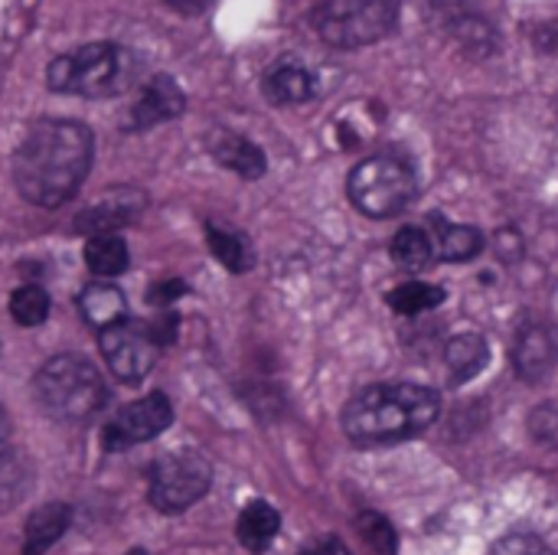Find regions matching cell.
I'll return each mask as SVG.
<instances>
[{"label": "cell", "mask_w": 558, "mask_h": 555, "mask_svg": "<svg viewBox=\"0 0 558 555\" xmlns=\"http://www.w3.org/2000/svg\"><path fill=\"white\" fill-rule=\"evenodd\" d=\"M92 131L69 118L36 121L13 154V183L23 200L56 209L69 203L92 167Z\"/></svg>", "instance_id": "obj_1"}, {"label": "cell", "mask_w": 558, "mask_h": 555, "mask_svg": "<svg viewBox=\"0 0 558 555\" xmlns=\"http://www.w3.org/2000/svg\"><path fill=\"white\" fill-rule=\"evenodd\" d=\"M441 399L428 386L386 383L363 389L343 409V432L360 448H383L409 442L438 422Z\"/></svg>", "instance_id": "obj_2"}, {"label": "cell", "mask_w": 558, "mask_h": 555, "mask_svg": "<svg viewBox=\"0 0 558 555\" xmlns=\"http://www.w3.org/2000/svg\"><path fill=\"white\" fill-rule=\"evenodd\" d=\"M33 393L39 409L59 422H85L98 415L108 402L101 373L75 353L46 360L33 379Z\"/></svg>", "instance_id": "obj_3"}, {"label": "cell", "mask_w": 558, "mask_h": 555, "mask_svg": "<svg viewBox=\"0 0 558 555\" xmlns=\"http://www.w3.org/2000/svg\"><path fill=\"white\" fill-rule=\"evenodd\" d=\"M134 56L114 43H85L75 52H65L49 62L46 85L62 95L108 98L131 85Z\"/></svg>", "instance_id": "obj_4"}, {"label": "cell", "mask_w": 558, "mask_h": 555, "mask_svg": "<svg viewBox=\"0 0 558 555\" xmlns=\"http://www.w3.org/2000/svg\"><path fill=\"white\" fill-rule=\"evenodd\" d=\"M350 200L369 219H392L415 200V170L392 154L366 157L350 173Z\"/></svg>", "instance_id": "obj_5"}, {"label": "cell", "mask_w": 558, "mask_h": 555, "mask_svg": "<svg viewBox=\"0 0 558 555\" xmlns=\"http://www.w3.org/2000/svg\"><path fill=\"white\" fill-rule=\"evenodd\" d=\"M396 0H317V33L340 49L369 46L396 26Z\"/></svg>", "instance_id": "obj_6"}, {"label": "cell", "mask_w": 558, "mask_h": 555, "mask_svg": "<svg viewBox=\"0 0 558 555\" xmlns=\"http://www.w3.org/2000/svg\"><path fill=\"white\" fill-rule=\"evenodd\" d=\"M213 484V464L199 451H177L163 455L150 468L147 497L160 514H183L193 507Z\"/></svg>", "instance_id": "obj_7"}, {"label": "cell", "mask_w": 558, "mask_h": 555, "mask_svg": "<svg viewBox=\"0 0 558 555\" xmlns=\"http://www.w3.org/2000/svg\"><path fill=\"white\" fill-rule=\"evenodd\" d=\"M101 357L114 379L121 383H141L154 370L157 360V343L144 324L121 321L108 330H101Z\"/></svg>", "instance_id": "obj_8"}, {"label": "cell", "mask_w": 558, "mask_h": 555, "mask_svg": "<svg viewBox=\"0 0 558 555\" xmlns=\"http://www.w3.org/2000/svg\"><path fill=\"white\" fill-rule=\"evenodd\" d=\"M173 422V409H170V399L154 393V396H144L131 406H124L101 432V445L105 451H124L131 445H141V442H150L157 435H163Z\"/></svg>", "instance_id": "obj_9"}, {"label": "cell", "mask_w": 558, "mask_h": 555, "mask_svg": "<svg viewBox=\"0 0 558 555\" xmlns=\"http://www.w3.org/2000/svg\"><path fill=\"white\" fill-rule=\"evenodd\" d=\"M556 337L543 327V324H530L517 334L513 343V366L517 376L526 383H539L549 376V370L556 366Z\"/></svg>", "instance_id": "obj_10"}, {"label": "cell", "mask_w": 558, "mask_h": 555, "mask_svg": "<svg viewBox=\"0 0 558 555\" xmlns=\"http://www.w3.org/2000/svg\"><path fill=\"white\" fill-rule=\"evenodd\" d=\"M183 105L186 101H183V92L177 88V82L167 75H157L141 88V95L131 108V128L144 131V128L163 124V121L177 118L183 111Z\"/></svg>", "instance_id": "obj_11"}, {"label": "cell", "mask_w": 558, "mask_h": 555, "mask_svg": "<svg viewBox=\"0 0 558 555\" xmlns=\"http://www.w3.org/2000/svg\"><path fill=\"white\" fill-rule=\"evenodd\" d=\"M144 206V196L134 193V190H118L105 200H98L95 206H88L78 219H75V229L85 232V236H105V232H114L121 226H128Z\"/></svg>", "instance_id": "obj_12"}, {"label": "cell", "mask_w": 558, "mask_h": 555, "mask_svg": "<svg viewBox=\"0 0 558 555\" xmlns=\"http://www.w3.org/2000/svg\"><path fill=\"white\" fill-rule=\"evenodd\" d=\"M262 88H265V98L275 105H301L314 98V75L301 62L281 59L265 72Z\"/></svg>", "instance_id": "obj_13"}, {"label": "cell", "mask_w": 558, "mask_h": 555, "mask_svg": "<svg viewBox=\"0 0 558 555\" xmlns=\"http://www.w3.org/2000/svg\"><path fill=\"white\" fill-rule=\"evenodd\" d=\"M72 523V507L69 504H43L29 514L26 530H23V555H43L52 550Z\"/></svg>", "instance_id": "obj_14"}, {"label": "cell", "mask_w": 558, "mask_h": 555, "mask_svg": "<svg viewBox=\"0 0 558 555\" xmlns=\"http://www.w3.org/2000/svg\"><path fill=\"white\" fill-rule=\"evenodd\" d=\"M209 150L216 154V160L222 164V167H229V170H235L239 177H245V180H255V177H262L265 173V150L258 147V144H252L248 137H242V134H229V131H222V134H216L213 137V144H209Z\"/></svg>", "instance_id": "obj_15"}, {"label": "cell", "mask_w": 558, "mask_h": 555, "mask_svg": "<svg viewBox=\"0 0 558 555\" xmlns=\"http://www.w3.org/2000/svg\"><path fill=\"white\" fill-rule=\"evenodd\" d=\"M278 530H281V517L265 500H252L239 514V523H235V536L248 553H265L271 546V540L278 536Z\"/></svg>", "instance_id": "obj_16"}, {"label": "cell", "mask_w": 558, "mask_h": 555, "mask_svg": "<svg viewBox=\"0 0 558 555\" xmlns=\"http://www.w3.org/2000/svg\"><path fill=\"white\" fill-rule=\"evenodd\" d=\"M124 307H128L124 294L114 285H105V281H95L78 294V311H82L85 324H92L98 330H108V327L121 324Z\"/></svg>", "instance_id": "obj_17"}, {"label": "cell", "mask_w": 558, "mask_h": 555, "mask_svg": "<svg viewBox=\"0 0 558 555\" xmlns=\"http://www.w3.org/2000/svg\"><path fill=\"white\" fill-rule=\"evenodd\" d=\"M487 340L477 337V334H461L448 343L445 350V363L451 370V379L454 383H468L474 379L484 366H487Z\"/></svg>", "instance_id": "obj_18"}, {"label": "cell", "mask_w": 558, "mask_h": 555, "mask_svg": "<svg viewBox=\"0 0 558 555\" xmlns=\"http://www.w3.org/2000/svg\"><path fill=\"white\" fill-rule=\"evenodd\" d=\"M435 239L422 226H405L392 239V262L409 272H422L435 262Z\"/></svg>", "instance_id": "obj_19"}, {"label": "cell", "mask_w": 558, "mask_h": 555, "mask_svg": "<svg viewBox=\"0 0 558 555\" xmlns=\"http://www.w3.org/2000/svg\"><path fill=\"white\" fill-rule=\"evenodd\" d=\"M85 265L101 275V278H114L128 268V245L121 236L105 232V236H88L85 242Z\"/></svg>", "instance_id": "obj_20"}, {"label": "cell", "mask_w": 558, "mask_h": 555, "mask_svg": "<svg viewBox=\"0 0 558 555\" xmlns=\"http://www.w3.org/2000/svg\"><path fill=\"white\" fill-rule=\"evenodd\" d=\"M435 239V252L448 262H471L481 255L484 249V236L474 226H438V232H432Z\"/></svg>", "instance_id": "obj_21"}, {"label": "cell", "mask_w": 558, "mask_h": 555, "mask_svg": "<svg viewBox=\"0 0 558 555\" xmlns=\"http://www.w3.org/2000/svg\"><path fill=\"white\" fill-rule=\"evenodd\" d=\"M441 301H445V291L438 285H425V281H405V285L392 288V294H389V307L405 317L435 311Z\"/></svg>", "instance_id": "obj_22"}, {"label": "cell", "mask_w": 558, "mask_h": 555, "mask_svg": "<svg viewBox=\"0 0 558 555\" xmlns=\"http://www.w3.org/2000/svg\"><path fill=\"white\" fill-rule=\"evenodd\" d=\"M10 317L20 327H39L49 317V294L39 285H23L10 298Z\"/></svg>", "instance_id": "obj_23"}, {"label": "cell", "mask_w": 558, "mask_h": 555, "mask_svg": "<svg viewBox=\"0 0 558 555\" xmlns=\"http://www.w3.org/2000/svg\"><path fill=\"white\" fill-rule=\"evenodd\" d=\"M206 242H209V252L229 268V272H245L248 268V249H245V239L235 236V232H226L219 226H209L206 229Z\"/></svg>", "instance_id": "obj_24"}, {"label": "cell", "mask_w": 558, "mask_h": 555, "mask_svg": "<svg viewBox=\"0 0 558 555\" xmlns=\"http://www.w3.org/2000/svg\"><path fill=\"white\" fill-rule=\"evenodd\" d=\"M360 533H363V540L369 543V550L376 555H396V550H399L392 523L386 517H379V514H363L360 517Z\"/></svg>", "instance_id": "obj_25"}, {"label": "cell", "mask_w": 558, "mask_h": 555, "mask_svg": "<svg viewBox=\"0 0 558 555\" xmlns=\"http://www.w3.org/2000/svg\"><path fill=\"white\" fill-rule=\"evenodd\" d=\"M533 432L546 442L558 448V406H546L533 415Z\"/></svg>", "instance_id": "obj_26"}, {"label": "cell", "mask_w": 558, "mask_h": 555, "mask_svg": "<svg viewBox=\"0 0 558 555\" xmlns=\"http://www.w3.org/2000/svg\"><path fill=\"white\" fill-rule=\"evenodd\" d=\"M183 294H186V285H183V281H160V285H154V288H150L147 301H150V304H157V307H163V304L180 301Z\"/></svg>", "instance_id": "obj_27"}, {"label": "cell", "mask_w": 558, "mask_h": 555, "mask_svg": "<svg viewBox=\"0 0 558 555\" xmlns=\"http://www.w3.org/2000/svg\"><path fill=\"white\" fill-rule=\"evenodd\" d=\"M173 334H177V314H163V317H157V324L150 327L154 343H170Z\"/></svg>", "instance_id": "obj_28"}, {"label": "cell", "mask_w": 558, "mask_h": 555, "mask_svg": "<svg viewBox=\"0 0 558 555\" xmlns=\"http://www.w3.org/2000/svg\"><path fill=\"white\" fill-rule=\"evenodd\" d=\"M500 555H549L539 550V543H533V540H510V553H500Z\"/></svg>", "instance_id": "obj_29"}, {"label": "cell", "mask_w": 558, "mask_h": 555, "mask_svg": "<svg viewBox=\"0 0 558 555\" xmlns=\"http://www.w3.org/2000/svg\"><path fill=\"white\" fill-rule=\"evenodd\" d=\"M167 7H173V10H180V13H199L209 0H163Z\"/></svg>", "instance_id": "obj_30"}, {"label": "cell", "mask_w": 558, "mask_h": 555, "mask_svg": "<svg viewBox=\"0 0 558 555\" xmlns=\"http://www.w3.org/2000/svg\"><path fill=\"white\" fill-rule=\"evenodd\" d=\"M7 442H10V422H7V412H3V406H0V468H3Z\"/></svg>", "instance_id": "obj_31"}, {"label": "cell", "mask_w": 558, "mask_h": 555, "mask_svg": "<svg viewBox=\"0 0 558 555\" xmlns=\"http://www.w3.org/2000/svg\"><path fill=\"white\" fill-rule=\"evenodd\" d=\"M314 555H350V550H347L340 540H327V543L320 546V553H314Z\"/></svg>", "instance_id": "obj_32"}, {"label": "cell", "mask_w": 558, "mask_h": 555, "mask_svg": "<svg viewBox=\"0 0 558 555\" xmlns=\"http://www.w3.org/2000/svg\"><path fill=\"white\" fill-rule=\"evenodd\" d=\"M128 555H147V553H144V550H131V553H128Z\"/></svg>", "instance_id": "obj_33"}, {"label": "cell", "mask_w": 558, "mask_h": 555, "mask_svg": "<svg viewBox=\"0 0 558 555\" xmlns=\"http://www.w3.org/2000/svg\"><path fill=\"white\" fill-rule=\"evenodd\" d=\"M307 555H314V553H307Z\"/></svg>", "instance_id": "obj_34"}]
</instances>
